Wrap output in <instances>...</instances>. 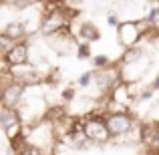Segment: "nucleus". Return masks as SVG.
I'll return each mask as SVG.
<instances>
[{"label": "nucleus", "instance_id": "obj_12", "mask_svg": "<svg viewBox=\"0 0 159 155\" xmlns=\"http://www.w3.org/2000/svg\"><path fill=\"white\" fill-rule=\"evenodd\" d=\"M61 99H62L65 103H73V101H75V89H73V87H66V89H62Z\"/></svg>", "mask_w": 159, "mask_h": 155}, {"label": "nucleus", "instance_id": "obj_5", "mask_svg": "<svg viewBox=\"0 0 159 155\" xmlns=\"http://www.w3.org/2000/svg\"><path fill=\"white\" fill-rule=\"evenodd\" d=\"M22 99H24V87L18 83L4 85L0 91V105H2V109H8V111H18Z\"/></svg>", "mask_w": 159, "mask_h": 155}, {"label": "nucleus", "instance_id": "obj_9", "mask_svg": "<svg viewBox=\"0 0 159 155\" xmlns=\"http://www.w3.org/2000/svg\"><path fill=\"white\" fill-rule=\"evenodd\" d=\"M93 66H95L97 71L109 69V66H111V61H109L107 54H97V57H93Z\"/></svg>", "mask_w": 159, "mask_h": 155}, {"label": "nucleus", "instance_id": "obj_16", "mask_svg": "<svg viewBox=\"0 0 159 155\" xmlns=\"http://www.w3.org/2000/svg\"><path fill=\"white\" fill-rule=\"evenodd\" d=\"M143 155H159V149H145Z\"/></svg>", "mask_w": 159, "mask_h": 155}, {"label": "nucleus", "instance_id": "obj_7", "mask_svg": "<svg viewBox=\"0 0 159 155\" xmlns=\"http://www.w3.org/2000/svg\"><path fill=\"white\" fill-rule=\"evenodd\" d=\"M75 36L79 39V44H91L101 39V32H99V28L93 22H81V26L75 32Z\"/></svg>", "mask_w": 159, "mask_h": 155}, {"label": "nucleus", "instance_id": "obj_6", "mask_svg": "<svg viewBox=\"0 0 159 155\" xmlns=\"http://www.w3.org/2000/svg\"><path fill=\"white\" fill-rule=\"evenodd\" d=\"M28 54L30 52H28L26 43H16L6 54H2V65L10 71L18 69V66H24V65H30V62H28Z\"/></svg>", "mask_w": 159, "mask_h": 155}, {"label": "nucleus", "instance_id": "obj_8", "mask_svg": "<svg viewBox=\"0 0 159 155\" xmlns=\"http://www.w3.org/2000/svg\"><path fill=\"white\" fill-rule=\"evenodd\" d=\"M0 34L8 36L10 40H14V43H22V39L28 34V28L24 22H10L4 26V30L0 32Z\"/></svg>", "mask_w": 159, "mask_h": 155}, {"label": "nucleus", "instance_id": "obj_4", "mask_svg": "<svg viewBox=\"0 0 159 155\" xmlns=\"http://www.w3.org/2000/svg\"><path fill=\"white\" fill-rule=\"evenodd\" d=\"M0 123H2V131L6 135V139L10 141H16L24 135L22 131V119H20L18 111H8V109H2L0 113Z\"/></svg>", "mask_w": 159, "mask_h": 155}, {"label": "nucleus", "instance_id": "obj_15", "mask_svg": "<svg viewBox=\"0 0 159 155\" xmlns=\"http://www.w3.org/2000/svg\"><path fill=\"white\" fill-rule=\"evenodd\" d=\"M151 91H159V75L155 79H153V83H151Z\"/></svg>", "mask_w": 159, "mask_h": 155}, {"label": "nucleus", "instance_id": "obj_13", "mask_svg": "<svg viewBox=\"0 0 159 155\" xmlns=\"http://www.w3.org/2000/svg\"><path fill=\"white\" fill-rule=\"evenodd\" d=\"M77 57L79 58H91V47L89 44H79L77 47Z\"/></svg>", "mask_w": 159, "mask_h": 155}, {"label": "nucleus", "instance_id": "obj_2", "mask_svg": "<svg viewBox=\"0 0 159 155\" xmlns=\"http://www.w3.org/2000/svg\"><path fill=\"white\" fill-rule=\"evenodd\" d=\"M107 117L103 115V113H99L95 119H91V121H87V125H85V135H87V139L91 141V143H109V141L113 139V135H111V131H109V127H107Z\"/></svg>", "mask_w": 159, "mask_h": 155}, {"label": "nucleus", "instance_id": "obj_14", "mask_svg": "<svg viewBox=\"0 0 159 155\" xmlns=\"http://www.w3.org/2000/svg\"><path fill=\"white\" fill-rule=\"evenodd\" d=\"M107 22H109V26H117V28L121 26V22H119V18H117V14H113V12L107 16Z\"/></svg>", "mask_w": 159, "mask_h": 155}, {"label": "nucleus", "instance_id": "obj_1", "mask_svg": "<svg viewBox=\"0 0 159 155\" xmlns=\"http://www.w3.org/2000/svg\"><path fill=\"white\" fill-rule=\"evenodd\" d=\"M107 127L111 131L113 139H121V137L129 135L131 131L137 129V121H135V115L131 111L129 113H109L107 115Z\"/></svg>", "mask_w": 159, "mask_h": 155}, {"label": "nucleus", "instance_id": "obj_3", "mask_svg": "<svg viewBox=\"0 0 159 155\" xmlns=\"http://www.w3.org/2000/svg\"><path fill=\"white\" fill-rule=\"evenodd\" d=\"M141 22H135V20H129V22H121V26L117 28V36H119V44L127 51L135 48V44L141 40L143 36V30H141Z\"/></svg>", "mask_w": 159, "mask_h": 155}, {"label": "nucleus", "instance_id": "obj_10", "mask_svg": "<svg viewBox=\"0 0 159 155\" xmlns=\"http://www.w3.org/2000/svg\"><path fill=\"white\" fill-rule=\"evenodd\" d=\"M91 83H95V73H91V71H89V73H83L81 77L77 79V85L83 87V89H85V87H89Z\"/></svg>", "mask_w": 159, "mask_h": 155}, {"label": "nucleus", "instance_id": "obj_11", "mask_svg": "<svg viewBox=\"0 0 159 155\" xmlns=\"http://www.w3.org/2000/svg\"><path fill=\"white\" fill-rule=\"evenodd\" d=\"M14 40H10L8 36H4V34H0V48H2V54H6L8 51H10L12 47H14Z\"/></svg>", "mask_w": 159, "mask_h": 155}]
</instances>
